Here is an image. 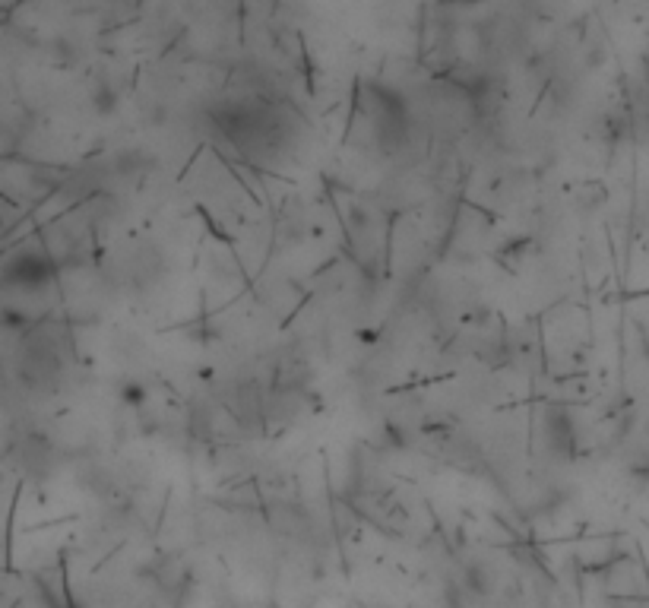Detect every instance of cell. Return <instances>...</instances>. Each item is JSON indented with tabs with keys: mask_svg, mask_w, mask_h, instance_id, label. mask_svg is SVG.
Masks as SVG:
<instances>
[{
	"mask_svg": "<svg viewBox=\"0 0 649 608\" xmlns=\"http://www.w3.org/2000/svg\"><path fill=\"white\" fill-rule=\"evenodd\" d=\"M54 273V266L42 257V254H19L16 260L7 263V282L10 285H26V289H35V285H45Z\"/></svg>",
	"mask_w": 649,
	"mask_h": 608,
	"instance_id": "cell-1",
	"label": "cell"
}]
</instances>
